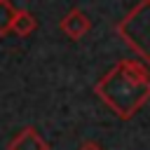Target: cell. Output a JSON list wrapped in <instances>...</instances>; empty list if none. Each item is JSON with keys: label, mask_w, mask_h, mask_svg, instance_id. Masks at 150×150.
I'll return each instance as SVG.
<instances>
[{"label": "cell", "mask_w": 150, "mask_h": 150, "mask_svg": "<svg viewBox=\"0 0 150 150\" xmlns=\"http://www.w3.org/2000/svg\"><path fill=\"white\" fill-rule=\"evenodd\" d=\"M35 28H38V19H35L30 12L19 9V14H16L14 23H12V33H14V35H19V38H28Z\"/></svg>", "instance_id": "5b68a950"}, {"label": "cell", "mask_w": 150, "mask_h": 150, "mask_svg": "<svg viewBox=\"0 0 150 150\" xmlns=\"http://www.w3.org/2000/svg\"><path fill=\"white\" fill-rule=\"evenodd\" d=\"M117 33L143 61L150 63V0H141L117 23Z\"/></svg>", "instance_id": "7a4b0ae2"}, {"label": "cell", "mask_w": 150, "mask_h": 150, "mask_svg": "<svg viewBox=\"0 0 150 150\" xmlns=\"http://www.w3.org/2000/svg\"><path fill=\"white\" fill-rule=\"evenodd\" d=\"M94 91L120 120H129L148 103L150 77L143 63L124 59L96 82Z\"/></svg>", "instance_id": "6da1fadb"}, {"label": "cell", "mask_w": 150, "mask_h": 150, "mask_svg": "<svg viewBox=\"0 0 150 150\" xmlns=\"http://www.w3.org/2000/svg\"><path fill=\"white\" fill-rule=\"evenodd\" d=\"M89 28H91V21H89L87 14L80 12V9H73V12H68V14L61 19V30H63L70 40H80Z\"/></svg>", "instance_id": "277c9868"}, {"label": "cell", "mask_w": 150, "mask_h": 150, "mask_svg": "<svg viewBox=\"0 0 150 150\" xmlns=\"http://www.w3.org/2000/svg\"><path fill=\"white\" fill-rule=\"evenodd\" d=\"M19 9H14V5L9 0H0V35L12 33V23L16 19Z\"/></svg>", "instance_id": "8992f818"}, {"label": "cell", "mask_w": 150, "mask_h": 150, "mask_svg": "<svg viewBox=\"0 0 150 150\" xmlns=\"http://www.w3.org/2000/svg\"><path fill=\"white\" fill-rule=\"evenodd\" d=\"M7 150H49V145H47V141L38 134V129L23 127V129L12 138V143H9Z\"/></svg>", "instance_id": "3957f363"}, {"label": "cell", "mask_w": 150, "mask_h": 150, "mask_svg": "<svg viewBox=\"0 0 150 150\" xmlns=\"http://www.w3.org/2000/svg\"><path fill=\"white\" fill-rule=\"evenodd\" d=\"M80 150H103L98 143H94V141H84L82 145H80Z\"/></svg>", "instance_id": "52a82bcc"}]
</instances>
